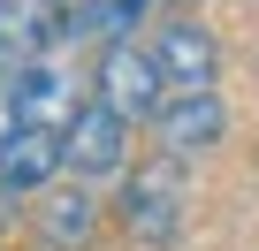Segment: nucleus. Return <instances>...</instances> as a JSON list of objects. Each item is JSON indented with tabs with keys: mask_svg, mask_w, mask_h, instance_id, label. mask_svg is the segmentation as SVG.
Returning <instances> with one entry per match:
<instances>
[{
	"mask_svg": "<svg viewBox=\"0 0 259 251\" xmlns=\"http://www.w3.org/2000/svg\"><path fill=\"white\" fill-rule=\"evenodd\" d=\"M23 130V114H16V84H8V69H0V145H8Z\"/></svg>",
	"mask_w": 259,
	"mask_h": 251,
	"instance_id": "obj_9",
	"label": "nucleus"
},
{
	"mask_svg": "<svg viewBox=\"0 0 259 251\" xmlns=\"http://www.w3.org/2000/svg\"><path fill=\"white\" fill-rule=\"evenodd\" d=\"M130 130H138V122H122L114 107L84 99V114L61 130V153H69L76 175H122V168H130Z\"/></svg>",
	"mask_w": 259,
	"mask_h": 251,
	"instance_id": "obj_5",
	"label": "nucleus"
},
{
	"mask_svg": "<svg viewBox=\"0 0 259 251\" xmlns=\"http://www.w3.org/2000/svg\"><path fill=\"white\" fill-rule=\"evenodd\" d=\"M221 130H229V114H221L213 91H168L160 114H153V145H160L168 160H191V153L221 145Z\"/></svg>",
	"mask_w": 259,
	"mask_h": 251,
	"instance_id": "obj_6",
	"label": "nucleus"
},
{
	"mask_svg": "<svg viewBox=\"0 0 259 251\" xmlns=\"http://www.w3.org/2000/svg\"><path fill=\"white\" fill-rule=\"evenodd\" d=\"M8 84H16V114L31 122V130H69V122L84 114V91H76V76L54 54H31Z\"/></svg>",
	"mask_w": 259,
	"mask_h": 251,
	"instance_id": "obj_3",
	"label": "nucleus"
},
{
	"mask_svg": "<svg viewBox=\"0 0 259 251\" xmlns=\"http://www.w3.org/2000/svg\"><path fill=\"white\" fill-rule=\"evenodd\" d=\"M153 61H160L168 91H213V84H221V46H213V31H206V23H191V8H183L176 23H160Z\"/></svg>",
	"mask_w": 259,
	"mask_h": 251,
	"instance_id": "obj_4",
	"label": "nucleus"
},
{
	"mask_svg": "<svg viewBox=\"0 0 259 251\" xmlns=\"http://www.w3.org/2000/svg\"><path fill=\"white\" fill-rule=\"evenodd\" d=\"M183 8H191V0H183Z\"/></svg>",
	"mask_w": 259,
	"mask_h": 251,
	"instance_id": "obj_11",
	"label": "nucleus"
},
{
	"mask_svg": "<svg viewBox=\"0 0 259 251\" xmlns=\"http://www.w3.org/2000/svg\"><path fill=\"white\" fill-rule=\"evenodd\" d=\"M61 168H69V153H61V130H31V122H23V130L0 145V183H8L16 198L46 190Z\"/></svg>",
	"mask_w": 259,
	"mask_h": 251,
	"instance_id": "obj_7",
	"label": "nucleus"
},
{
	"mask_svg": "<svg viewBox=\"0 0 259 251\" xmlns=\"http://www.w3.org/2000/svg\"><path fill=\"white\" fill-rule=\"evenodd\" d=\"M0 61H8V54H0Z\"/></svg>",
	"mask_w": 259,
	"mask_h": 251,
	"instance_id": "obj_12",
	"label": "nucleus"
},
{
	"mask_svg": "<svg viewBox=\"0 0 259 251\" xmlns=\"http://www.w3.org/2000/svg\"><path fill=\"white\" fill-rule=\"evenodd\" d=\"M8 213H16V190H8V183H0V221H8Z\"/></svg>",
	"mask_w": 259,
	"mask_h": 251,
	"instance_id": "obj_10",
	"label": "nucleus"
},
{
	"mask_svg": "<svg viewBox=\"0 0 259 251\" xmlns=\"http://www.w3.org/2000/svg\"><path fill=\"white\" fill-rule=\"evenodd\" d=\"M92 99L114 107L122 122H153L160 99H168V76L153 61V46H130V38H107L99 46V69H92Z\"/></svg>",
	"mask_w": 259,
	"mask_h": 251,
	"instance_id": "obj_2",
	"label": "nucleus"
},
{
	"mask_svg": "<svg viewBox=\"0 0 259 251\" xmlns=\"http://www.w3.org/2000/svg\"><path fill=\"white\" fill-rule=\"evenodd\" d=\"M92 228H99V198L84 190V183H46L38 190V236L54 243V251H84L92 243Z\"/></svg>",
	"mask_w": 259,
	"mask_h": 251,
	"instance_id": "obj_8",
	"label": "nucleus"
},
{
	"mask_svg": "<svg viewBox=\"0 0 259 251\" xmlns=\"http://www.w3.org/2000/svg\"><path fill=\"white\" fill-rule=\"evenodd\" d=\"M183 213H191V190H183V160H153V168H130L122 190H114V221L122 236L138 243H176L183 236Z\"/></svg>",
	"mask_w": 259,
	"mask_h": 251,
	"instance_id": "obj_1",
	"label": "nucleus"
}]
</instances>
